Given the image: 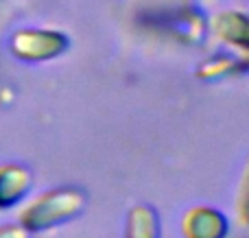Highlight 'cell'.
<instances>
[{
  "mask_svg": "<svg viewBox=\"0 0 249 238\" xmlns=\"http://www.w3.org/2000/svg\"><path fill=\"white\" fill-rule=\"evenodd\" d=\"M228 219L221 210L199 205L184 214L181 230L186 238H225L228 236Z\"/></svg>",
  "mask_w": 249,
  "mask_h": 238,
  "instance_id": "7a4b0ae2",
  "label": "cell"
},
{
  "mask_svg": "<svg viewBox=\"0 0 249 238\" xmlns=\"http://www.w3.org/2000/svg\"><path fill=\"white\" fill-rule=\"evenodd\" d=\"M31 234L26 227H22L20 223H7L0 225V238H31Z\"/></svg>",
  "mask_w": 249,
  "mask_h": 238,
  "instance_id": "8992f818",
  "label": "cell"
},
{
  "mask_svg": "<svg viewBox=\"0 0 249 238\" xmlns=\"http://www.w3.org/2000/svg\"><path fill=\"white\" fill-rule=\"evenodd\" d=\"M33 186V175L22 164L0 166V208H11L20 204Z\"/></svg>",
  "mask_w": 249,
  "mask_h": 238,
  "instance_id": "3957f363",
  "label": "cell"
},
{
  "mask_svg": "<svg viewBox=\"0 0 249 238\" xmlns=\"http://www.w3.org/2000/svg\"><path fill=\"white\" fill-rule=\"evenodd\" d=\"M61 46H64V39L57 35H31V37H24V44L18 42V52L33 59H46L59 52Z\"/></svg>",
  "mask_w": 249,
  "mask_h": 238,
  "instance_id": "5b68a950",
  "label": "cell"
},
{
  "mask_svg": "<svg viewBox=\"0 0 249 238\" xmlns=\"http://www.w3.org/2000/svg\"><path fill=\"white\" fill-rule=\"evenodd\" d=\"M88 197L83 190L74 186H61L46 190L33 204H29L20 214V225L26 227L31 234L46 232L57 225L77 219L86 210Z\"/></svg>",
  "mask_w": 249,
  "mask_h": 238,
  "instance_id": "6da1fadb",
  "label": "cell"
},
{
  "mask_svg": "<svg viewBox=\"0 0 249 238\" xmlns=\"http://www.w3.org/2000/svg\"><path fill=\"white\" fill-rule=\"evenodd\" d=\"M124 238H162L160 234V217L151 205L138 204L129 210Z\"/></svg>",
  "mask_w": 249,
  "mask_h": 238,
  "instance_id": "277c9868",
  "label": "cell"
}]
</instances>
